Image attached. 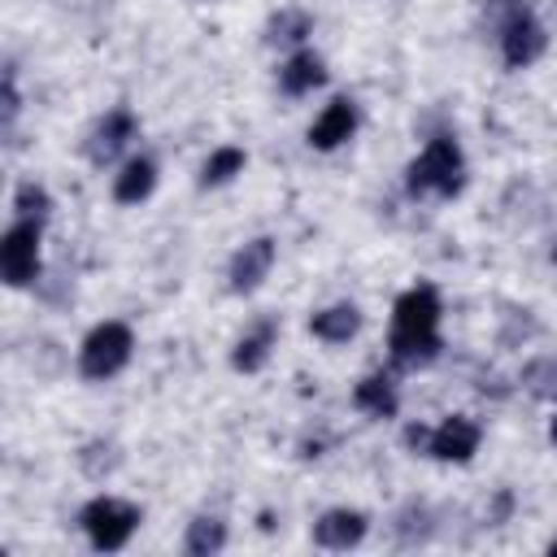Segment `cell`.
<instances>
[{
    "instance_id": "9",
    "label": "cell",
    "mask_w": 557,
    "mask_h": 557,
    "mask_svg": "<svg viewBox=\"0 0 557 557\" xmlns=\"http://www.w3.org/2000/svg\"><path fill=\"white\" fill-rule=\"evenodd\" d=\"M361 126V113H357V100L352 96H331L322 104V113L309 122V148L313 152H335L344 148Z\"/></svg>"
},
{
    "instance_id": "11",
    "label": "cell",
    "mask_w": 557,
    "mask_h": 557,
    "mask_svg": "<svg viewBox=\"0 0 557 557\" xmlns=\"http://www.w3.org/2000/svg\"><path fill=\"white\" fill-rule=\"evenodd\" d=\"M366 535H370V518L361 509H348V505H335V509L318 513V522L309 527V540L318 548H326V553H348Z\"/></svg>"
},
{
    "instance_id": "5",
    "label": "cell",
    "mask_w": 557,
    "mask_h": 557,
    "mask_svg": "<svg viewBox=\"0 0 557 557\" xmlns=\"http://www.w3.org/2000/svg\"><path fill=\"white\" fill-rule=\"evenodd\" d=\"M496 52L505 61V70H531L544 52H548V30L535 17L531 4L509 0L496 17Z\"/></svg>"
},
{
    "instance_id": "19",
    "label": "cell",
    "mask_w": 557,
    "mask_h": 557,
    "mask_svg": "<svg viewBox=\"0 0 557 557\" xmlns=\"http://www.w3.org/2000/svg\"><path fill=\"white\" fill-rule=\"evenodd\" d=\"M244 165H248V152L239 148V144H222V148H213L209 157H205V165H200V187L209 191V187H226V183H235L239 174H244Z\"/></svg>"
},
{
    "instance_id": "14",
    "label": "cell",
    "mask_w": 557,
    "mask_h": 557,
    "mask_svg": "<svg viewBox=\"0 0 557 557\" xmlns=\"http://www.w3.org/2000/svg\"><path fill=\"white\" fill-rule=\"evenodd\" d=\"M157 178H161V170H157L152 157H144V152L126 157L122 170L113 174V187H109V191H113V205H122V209L144 205V200L157 191Z\"/></svg>"
},
{
    "instance_id": "24",
    "label": "cell",
    "mask_w": 557,
    "mask_h": 557,
    "mask_svg": "<svg viewBox=\"0 0 557 557\" xmlns=\"http://www.w3.org/2000/svg\"><path fill=\"white\" fill-rule=\"evenodd\" d=\"M400 444H405L413 457H418V453L426 457V453H431V426H426V422H409V426L400 431Z\"/></svg>"
},
{
    "instance_id": "8",
    "label": "cell",
    "mask_w": 557,
    "mask_h": 557,
    "mask_svg": "<svg viewBox=\"0 0 557 557\" xmlns=\"http://www.w3.org/2000/svg\"><path fill=\"white\" fill-rule=\"evenodd\" d=\"M479 444H483V426L470 413H448L431 426V453L426 457H435L444 466H466V461H474Z\"/></svg>"
},
{
    "instance_id": "13",
    "label": "cell",
    "mask_w": 557,
    "mask_h": 557,
    "mask_svg": "<svg viewBox=\"0 0 557 557\" xmlns=\"http://www.w3.org/2000/svg\"><path fill=\"white\" fill-rule=\"evenodd\" d=\"M274 78H278V91L287 100H300V96H309V91H318L326 83V61L313 48H296V52H287L278 61V74Z\"/></svg>"
},
{
    "instance_id": "28",
    "label": "cell",
    "mask_w": 557,
    "mask_h": 557,
    "mask_svg": "<svg viewBox=\"0 0 557 557\" xmlns=\"http://www.w3.org/2000/svg\"><path fill=\"white\" fill-rule=\"evenodd\" d=\"M548 553H557V535H553V540H548Z\"/></svg>"
},
{
    "instance_id": "21",
    "label": "cell",
    "mask_w": 557,
    "mask_h": 557,
    "mask_svg": "<svg viewBox=\"0 0 557 557\" xmlns=\"http://www.w3.org/2000/svg\"><path fill=\"white\" fill-rule=\"evenodd\" d=\"M392 531H396V544H400V548H418V544H426V540H431V531H435L431 509H426V505H418V500H409V505L396 513Z\"/></svg>"
},
{
    "instance_id": "23",
    "label": "cell",
    "mask_w": 557,
    "mask_h": 557,
    "mask_svg": "<svg viewBox=\"0 0 557 557\" xmlns=\"http://www.w3.org/2000/svg\"><path fill=\"white\" fill-rule=\"evenodd\" d=\"M117 461H122V453H117V444L113 440H87L83 448H78V470L87 474V479H109L113 470H117Z\"/></svg>"
},
{
    "instance_id": "15",
    "label": "cell",
    "mask_w": 557,
    "mask_h": 557,
    "mask_svg": "<svg viewBox=\"0 0 557 557\" xmlns=\"http://www.w3.org/2000/svg\"><path fill=\"white\" fill-rule=\"evenodd\" d=\"M352 409L366 418H396L400 396H396V374L392 370H370L352 383Z\"/></svg>"
},
{
    "instance_id": "6",
    "label": "cell",
    "mask_w": 557,
    "mask_h": 557,
    "mask_svg": "<svg viewBox=\"0 0 557 557\" xmlns=\"http://www.w3.org/2000/svg\"><path fill=\"white\" fill-rule=\"evenodd\" d=\"M39 270H44V222L13 218L0 235V278L13 292H22L39 283Z\"/></svg>"
},
{
    "instance_id": "4",
    "label": "cell",
    "mask_w": 557,
    "mask_h": 557,
    "mask_svg": "<svg viewBox=\"0 0 557 557\" xmlns=\"http://www.w3.org/2000/svg\"><path fill=\"white\" fill-rule=\"evenodd\" d=\"M139 522H144V509H139L135 500L109 496V492L91 496V500L78 509V531L87 535V544H91L96 553H122V548L131 544V535L139 531Z\"/></svg>"
},
{
    "instance_id": "27",
    "label": "cell",
    "mask_w": 557,
    "mask_h": 557,
    "mask_svg": "<svg viewBox=\"0 0 557 557\" xmlns=\"http://www.w3.org/2000/svg\"><path fill=\"white\" fill-rule=\"evenodd\" d=\"M548 440L557 444V413H553V422H548Z\"/></svg>"
},
{
    "instance_id": "25",
    "label": "cell",
    "mask_w": 557,
    "mask_h": 557,
    "mask_svg": "<svg viewBox=\"0 0 557 557\" xmlns=\"http://www.w3.org/2000/svg\"><path fill=\"white\" fill-rule=\"evenodd\" d=\"M22 113V96H17V78H13V65L4 70V126H13Z\"/></svg>"
},
{
    "instance_id": "16",
    "label": "cell",
    "mask_w": 557,
    "mask_h": 557,
    "mask_svg": "<svg viewBox=\"0 0 557 557\" xmlns=\"http://www.w3.org/2000/svg\"><path fill=\"white\" fill-rule=\"evenodd\" d=\"M357 331H361V309H357L352 300H335V305L309 313V335H313L318 344H326V348L348 344Z\"/></svg>"
},
{
    "instance_id": "2",
    "label": "cell",
    "mask_w": 557,
    "mask_h": 557,
    "mask_svg": "<svg viewBox=\"0 0 557 557\" xmlns=\"http://www.w3.org/2000/svg\"><path fill=\"white\" fill-rule=\"evenodd\" d=\"M461 187H466V152L453 135H431L418 148V157L405 165V191L413 200H426V196L453 200L461 196Z\"/></svg>"
},
{
    "instance_id": "12",
    "label": "cell",
    "mask_w": 557,
    "mask_h": 557,
    "mask_svg": "<svg viewBox=\"0 0 557 557\" xmlns=\"http://www.w3.org/2000/svg\"><path fill=\"white\" fill-rule=\"evenodd\" d=\"M274 344H278V318L261 313V318L231 344V370H239V374H257V370H265Z\"/></svg>"
},
{
    "instance_id": "26",
    "label": "cell",
    "mask_w": 557,
    "mask_h": 557,
    "mask_svg": "<svg viewBox=\"0 0 557 557\" xmlns=\"http://www.w3.org/2000/svg\"><path fill=\"white\" fill-rule=\"evenodd\" d=\"M509 509H513V496H509V492H496V505H492L487 522H492V527H500V522L509 518Z\"/></svg>"
},
{
    "instance_id": "22",
    "label": "cell",
    "mask_w": 557,
    "mask_h": 557,
    "mask_svg": "<svg viewBox=\"0 0 557 557\" xmlns=\"http://www.w3.org/2000/svg\"><path fill=\"white\" fill-rule=\"evenodd\" d=\"M9 205H13V218H30V222H48V213H52V196L35 178H22L13 187V200Z\"/></svg>"
},
{
    "instance_id": "3",
    "label": "cell",
    "mask_w": 557,
    "mask_h": 557,
    "mask_svg": "<svg viewBox=\"0 0 557 557\" xmlns=\"http://www.w3.org/2000/svg\"><path fill=\"white\" fill-rule=\"evenodd\" d=\"M135 357V331L131 322L122 318H104L96 322L83 339H78V357H74V370L83 383H109L117 379Z\"/></svg>"
},
{
    "instance_id": "17",
    "label": "cell",
    "mask_w": 557,
    "mask_h": 557,
    "mask_svg": "<svg viewBox=\"0 0 557 557\" xmlns=\"http://www.w3.org/2000/svg\"><path fill=\"white\" fill-rule=\"evenodd\" d=\"M261 35H265L270 48L296 52V48H305V39L313 35V17H309L305 9H296V4H283L278 13H270V22H265Z\"/></svg>"
},
{
    "instance_id": "7",
    "label": "cell",
    "mask_w": 557,
    "mask_h": 557,
    "mask_svg": "<svg viewBox=\"0 0 557 557\" xmlns=\"http://www.w3.org/2000/svg\"><path fill=\"white\" fill-rule=\"evenodd\" d=\"M135 135H139V117H135L126 104H117V109L100 113L96 126L87 131V139H83V157H87L96 170H109V165H117V161L126 157V148H131Z\"/></svg>"
},
{
    "instance_id": "1",
    "label": "cell",
    "mask_w": 557,
    "mask_h": 557,
    "mask_svg": "<svg viewBox=\"0 0 557 557\" xmlns=\"http://www.w3.org/2000/svg\"><path fill=\"white\" fill-rule=\"evenodd\" d=\"M444 300L435 283H413L396 296L392 305V331H387V370L392 374H413L440 361L444 335H440Z\"/></svg>"
},
{
    "instance_id": "20",
    "label": "cell",
    "mask_w": 557,
    "mask_h": 557,
    "mask_svg": "<svg viewBox=\"0 0 557 557\" xmlns=\"http://www.w3.org/2000/svg\"><path fill=\"white\" fill-rule=\"evenodd\" d=\"M518 387L535 400H557V357H531L522 370H518Z\"/></svg>"
},
{
    "instance_id": "18",
    "label": "cell",
    "mask_w": 557,
    "mask_h": 557,
    "mask_svg": "<svg viewBox=\"0 0 557 557\" xmlns=\"http://www.w3.org/2000/svg\"><path fill=\"white\" fill-rule=\"evenodd\" d=\"M226 540L231 535H226V522L218 513H196L183 531V553L187 557H218L226 548Z\"/></svg>"
},
{
    "instance_id": "10",
    "label": "cell",
    "mask_w": 557,
    "mask_h": 557,
    "mask_svg": "<svg viewBox=\"0 0 557 557\" xmlns=\"http://www.w3.org/2000/svg\"><path fill=\"white\" fill-rule=\"evenodd\" d=\"M274 257H278V244H274L270 235H257V239H248L244 248H235V257H231V265H226V287H231L235 296H248V292H257V287L270 278V270H274Z\"/></svg>"
}]
</instances>
